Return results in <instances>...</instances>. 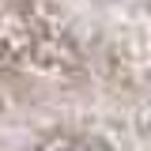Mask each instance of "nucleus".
I'll use <instances>...</instances> for the list:
<instances>
[{
    "mask_svg": "<svg viewBox=\"0 0 151 151\" xmlns=\"http://www.w3.org/2000/svg\"><path fill=\"white\" fill-rule=\"evenodd\" d=\"M53 151H72V147H53Z\"/></svg>",
    "mask_w": 151,
    "mask_h": 151,
    "instance_id": "nucleus-1",
    "label": "nucleus"
}]
</instances>
